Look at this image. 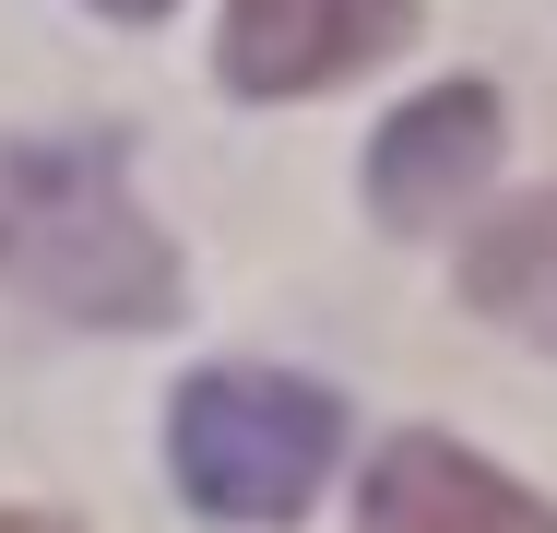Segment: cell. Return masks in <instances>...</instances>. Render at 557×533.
Returning <instances> with one entry per match:
<instances>
[{"mask_svg": "<svg viewBox=\"0 0 557 533\" xmlns=\"http://www.w3.org/2000/svg\"><path fill=\"white\" fill-rule=\"evenodd\" d=\"M0 285L48 320L96 332H166L178 320V249L131 190V154L108 131L12 142L0 154Z\"/></svg>", "mask_w": 557, "mask_h": 533, "instance_id": "obj_1", "label": "cell"}, {"mask_svg": "<svg viewBox=\"0 0 557 533\" xmlns=\"http://www.w3.org/2000/svg\"><path fill=\"white\" fill-rule=\"evenodd\" d=\"M344 462V404L297 368H202L166 404V474L202 522H297Z\"/></svg>", "mask_w": 557, "mask_h": 533, "instance_id": "obj_2", "label": "cell"}, {"mask_svg": "<svg viewBox=\"0 0 557 533\" xmlns=\"http://www.w3.org/2000/svg\"><path fill=\"white\" fill-rule=\"evenodd\" d=\"M416 36V0H225V96L285 107V96H333L368 60H392Z\"/></svg>", "mask_w": 557, "mask_h": 533, "instance_id": "obj_3", "label": "cell"}, {"mask_svg": "<svg viewBox=\"0 0 557 533\" xmlns=\"http://www.w3.org/2000/svg\"><path fill=\"white\" fill-rule=\"evenodd\" d=\"M486 178H498V96L486 84H428V96L392 107L380 142H368V213L404 225V237L474 213Z\"/></svg>", "mask_w": 557, "mask_h": 533, "instance_id": "obj_4", "label": "cell"}, {"mask_svg": "<svg viewBox=\"0 0 557 533\" xmlns=\"http://www.w3.org/2000/svg\"><path fill=\"white\" fill-rule=\"evenodd\" d=\"M356 533H557V498H534L510 462L462 450L440 426L380 438L368 486H356Z\"/></svg>", "mask_w": 557, "mask_h": 533, "instance_id": "obj_5", "label": "cell"}, {"mask_svg": "<svg viewBox=\"0 0 557 533\" xmlns=\"http://www.w3.org/2000/svg\"><path fill=\"white\" fill-rule=\"evenodd\" d=\"M462 309L498 320V332L534 344V356H557V190L486 213V225L462 237Z\"/></svg>", "mask_w": 557, "mask_h": 533, "instance_id": "obj_6", "label": "cell"}, {"mask_svg": "<svg viewBox=\"0 0 557 533\" xmlns=\"http://www.w3.org/2000/svg\"><path fill=\"white\" fill-rule=\"evenodd\" d=\"M96 12H108V24H154L166 0H96Z\"/></svg>", "mask_w": 557, "mask_h": 533, "instance_id": "obj_7", "label": "cell"}, {"mask_svg": "<svg viewBox=\"0 0 557 533\" xmlns=\"http://www.w3.org/2000/svg\"><path fill=\"white\" fill-rule=\"evenodd\" d=\"M0 533H72V522H48V510H0Z\"/></svg>", "mask_w": 557, "mask_h": 533, "instance_id": "obj_8", "label": "cell"}]
</instances>
